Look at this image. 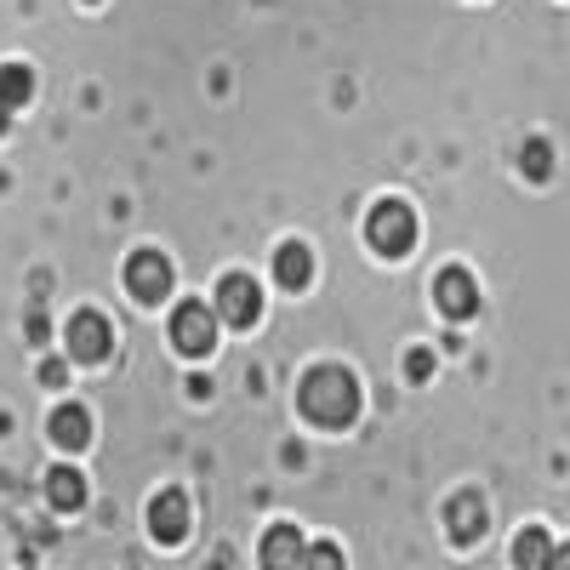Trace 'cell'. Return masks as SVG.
Returning <instances> with one entry per match:
<instances>
[{
  "mask_svg": "<svg viewBox=\"0 0 570 570\" xmlns=\"http://www.w3.org/2000/svg\"><path fill=\"white\" fill-rule=\"evenodd\" d=\"M365 240L376 257H405L416 246V212L405 200H383V206H371L365 217Z\"/></svg>",
  "mask_w": 570,
  "mask_h": 570,
  "instance_id": "obj_2",
  "label": "cell"
},
{
  "mask_svg": "<svg viewBox=\"0 0 570 570\" xmlns=\"http://www.w3.org/2000/svg\"><path fill=\"white\" fill-rule=\"evenodd\" d=\"M0 131H7V120H0Z\"/></svg>",
  "mask_w": 570,
  "mask_h": 570,
  "instance_id": "obj_20",
  "label": "cell"
},
{
  "mask_svg": "<svg viewBox=\"0 0 570 570\" xmlns=\"http://www.w3.org/2000/svg\"><path fill=\"white\" fill-rule=\"evenodd\" d=\"M519 171H525L531 183H548V177H553V149H548L542 137H531L525 149H519Z\"/></svg>",
  "mask_w": 570,
  "mask_h": 570,
  "instance_id": "obj_15",
  "label": "cell"
},
{
  "mask_svg": "<svg viewBox=\"0 0 570 570\" xmlns=\"http://www.w3.org/2000/svg\"><path fill=\"white\" fill-rule=\"evenodd\" d=\"M40 383L58 389V383H63V360H46V365H40Z\"/></svg>",
  "mask_w": 570,
  "mask_h": 570,
  "instance_id": "obj_19",
  "label": "cell"
},
{
  "mask_svg": "<svg viewBox=\"0 0 570 570\" xmlns=\"http://www.w3.org/2000/svg\"><path fill=\"white\" fill-rule=\"evenodd\" d=\"M46 502H52L58 513L86 508V473L80 468H52V473H46Z\"/></svg>",
  "mask_w": 570,
  "mask_h": 570,
  "instance_id": "obj_13",
  "label": "cell"
},
{
  "mask_svg": "<svg viewBox=\"0 0 570 570\" xmlns=\"http://www.w3.org/2000/svg\"><path fill=\"white\" fill-rule=\"evenodd\" d=\"M217 320L223 325H234V331H252L257 320H263V292H257V279L252 274H223L217 279Z\"/></svg>",
  "mask_w": 570,
  "mask_h": 570,
  "instance_id": "obj_5",
  "label": "cell"
},
{
  "mask_svg": "<svg viewBox=\"0 0 570 570\" xmlns=\"http://www.w3.org/2000/svg\"><path fill=\"white\" fill-rule=\"evenodd\" d=\"M263 564H268V570H297V564H303V537H297V525H268V537H263Z\"/></svg>",
  "mask_w": 570,
  "mask_h": 570,
  "instance_id": "obj_12",
  "label": "cell"
},
{
  "mask_svg": "<svg viewBox=\"0 0 570 570\" xmlns=\"http://www.w3.org/2000/svg\"><path fill=\"white\" fill-rule=\"evenodd\" d=\"M274 279H279V292H303V285L314 279V252L303 240H285L274 252Z\"/></svg>",
  "mask_w": 570,
  "mask_h": 570,
  "instance_id": "obj_10",
  "label": "cell"
},
{
  "mask_svg": "<svg viewBox=\"0 0 570 570\" xmlns=\"http://www.w3.org/2000/svg\"><path fill=\"white\" fill-rule=\"evenodd\" d=\"M297 405L314 428H348L360 416V383L343 365H314V371H303Z\"/></svg>",
  "mask_w": 570,
  "mask_h": 570,
  "instance_id": "obj_1",
  "label": "cell"
},
{
  "mask_svg": "<svg viewBox=\"0 0 570 570\" xmlns=\"http://www.w3.org/2000/svg\"><path fill=\"white\" fill-rule=\"evenodd\" d=\"M434 303H440L445 320H473L480 314V279H473L468 268H445L434 279Z\"/></svg>",
  "mask_w": 570,
  "mask_h": 570,
  "instance_id": "obj_7",
  "label": "cell"
},
{
  "mask_svg": "<svg viewBox=\"0 0 570 570\" xmlns=\"http://www.w3.org/2000/svg\"><path fill=\"white\" fill-rule=\"evenodd\" d=\"M445 525H451V542H456V548L480 542V537H485V502L473 497V491L451 497V508H445Z\"/></svg>",
  "mask_w": 570,
  "mask_h": 570,
  "instance_id": "obj_9",
  "label": "cell"
},
{
  "mask_svg": "<svg viewBox=\"0 0 570 570\" xmlns=\"http://www.w3.org/2000/svg\"><path fill=\"white\" fill-rule=\"evenodd\" d=\"M86 7H91V0H86Z\"/></svg>",
  "mask_w": 570,
  "mask_h": 570,
  "instance_id": "obj_21",
  "label": "cell"
},
{
  "mask_svg": "<svg viewBox=\"0 0 570 570\" xmlns=\"http://www.w3.org/2000/svg\"><path fill=\"white\" fill-rule=\"evenodd\" d=\"M405 376H411V383H428V376H434V354L411 348V354H405Z\"/></svg>",
  "mask_w": 570,
  "mask_h": 570,
  "instance_id": "obj_17",
  "label": "cell"
},
{
  "mask_svg": "<svg viewBox=\"0 0 570 570\" xmlns=\"http://www.w3.org/2000/svg\"><path fill=\"white\" fill-rule=\"evenodd\" d=\"M188 497L183 491H160L155 502H149V531H155V542H166V548H177L183 537H188Z\"/></svg>",
  "mask_w": 570,
  "mask_h": 570,
  "instance_id": "obj_8",
  "label": "cell"
},
{
  "mask_svg": "<svg viewBox=\"0 0 570 570\" xmlns=\"http://www.w3.org/2000/svg\"><path fill=\"white\" fill-rule=\"evenodd\" d=\"M109 354H115V325H109V314L80 308V314L69 320V360H75V365H104Z\"/></svg>",
  "mask_w": 570,
  "mask_h": 570,
  "instance_id": "obj_6",
  "label": "cell"
},
{
  "mask_svg": "<svg viewBox=\"0 0 570 570\" xmlns=\"http://www.w3.org/2000/svg\"><path fill=\"white\" fill-rule=\"evenodd\" d=\"M548 559H553V542L542 531H525L513 542V564H548Z\"/></svg>",
  "mask_w": 570,
  "mask_h": 570,
  "instance_id": "obj_16",
  "label": "cell"
},
{
  "mask_svg": "<svg viewBox=\"0 0 570 570\" xmlns=\"http://www.w3.org/2000/svg\"><path fill=\"white\" fill-rule=\"evenodd\" d=\"M120 279H126V297L142 303V308H155V303L171 297V263L160 252H131L126 268H120Z\"/></svg>",
  "mask_w": 570,
  "mask_h": 570,
  "instance_id": "obj_4",
  "label": "cell"
},
{
  "mask_svg": "<svg viewBox=\"0 0 570 570\" xmlns=\"http://www.w3.org/2000/svg\"><path fill=\"white\" fill-rule=\"evenodd\" d=\"M303 564H343V548H331V542H314V548H303Z\"/></svg>",
  "mask_w": 570,
  "mask_h": 570,
  "instance_id": "obj_18",
  "label": "cell"
},
{
  "mask_svg": "<svg viewBox=\"0 0 570 570\" xmlns=\"http://www.w3.org/2000/svg\"><path fill=\"white\" fill-rule=\"evenodd\" d=\"M46 434H52V445H63V451H86V445H91V416H86V405H58Z\"/></svg>",
  "mask_w": 570,
  "mask_h": 570,
  "instance_id": "obj_11",
  "label": "cell"
},
{
  "mask_svg": "<svg viewBox=\"0 0 570 570\" xmlns=\"http://www.w3.org/2000/svg\"><path fill=\"white\" fill-rule=\"evenodd\" d=\"M171 348L183 354V360H206L212 348H217V308H206V303H177L171 308Z\"/></svg>",
  "mask_w": 570,
  "mask_h": 570,
  "instance_id": "obj_3",
  "label": "cell"
},
{
  "mask_svg": "<svg viewBox=\"0 0 570 570\" xmlns=\"http://www.w3.org/2000/svg\"><path fill=\"white\" fill-rule=\"evenodd\" d=\"M35 98V69L29 63H0V115H18Z\"/></svg>",
  "mask_w": 570,
  "mask_h": 570,
  "instance_id": "obj_14",
  "label": "cell"
}]
</instances>
